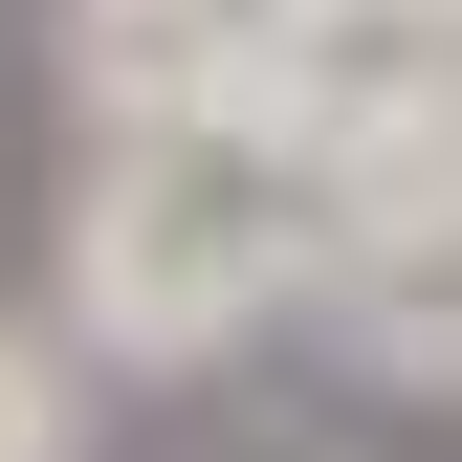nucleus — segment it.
<instances>
[{
    "mask_svg": "<svg viewBox=\"0 0 462 462\" xmlns=\"http://www.w3.org/2000/svg\"><path fill=\"white\" fill-rule=\"evenodd\" d=\"M330 286V154L264 133V110H154V133L67 154V286L44 309L88 330L110 374H220L264 330H309Z\"/></svg>",
    "mask_w": 462,
    "mask_h": 462,
    "instance_id": "f257e3e1",
    "label": "nucleus"
},
{
    "mask_svg": "<svg viewBox=\"0 0 462 462\" xmlns=\"http://www.w3.org/2000/svg\"><path fill=\"white\" fill-rule=\"evenodd\" d=\"M243 110L330 154V199L462 177V0H264V44H243Z\"/></svg>",
    "mask_w": 462,
    "mask_h": 462,
    "instance_id": "f03ea898",
    "label": "nucleus"
},
{
    "mask_svg": "<svg viewBox=\"0 0 462 462\" xmlns=\"http://www.w3.org/2000/svg\"><path fill=\"white\" fill-rule=\"evenodd\" d=\"M309 330H330L374 396H462V177L330 199V286H309Z\"/></svg>",
    "mask_w": 462,
    "mask_h": 462,
    "instance_id": "7ed1b4c3",
    "label": "nucleus"
},
{
    "mask_svg": "<svg viewBox=\"0 0 462 462\" xmlns=\"http://www.w3.org/2000/svg\"><path fill=\"white\" fill-rule=\"evenodd\" d=\"M264 0H44V88L67 133H154V110H243Z\"/></svg>",
    "mask_w": 462,
    "mask_h": 462,
    "instance_id": "20e7f679",
    "label": "nucleus"
},
{
    "mask_svg": "<svg viewBox=\"0 0 462 462\" xmlns=\"http://www.w3.org/2000/svg\"><path fill=\"white\" fill-rule=\"evenodd\" d=\"M88 374H110V353H88L67 309H0V462H88V419H110Z\"/></svg>",
    "mask_w": 462,
    "mask_h": 462,
    "instance_id": "39448f33",
    "label": "nucleus"
},
{
    "mask_svg": "<svg viewBox=\"0 0 462 462\" xmlns=\"http://www.w3.org/2000/svg\"><path fill=\"white\" fill-rule=\"evenodd\" d=\"M286 462H309V440H286Z\"/></svg>",
    "mask_w": 462,
    "mask_h": 462,
    "instance_id": "423d86ee",
    "label": "nucleus"
}]
</instances>
